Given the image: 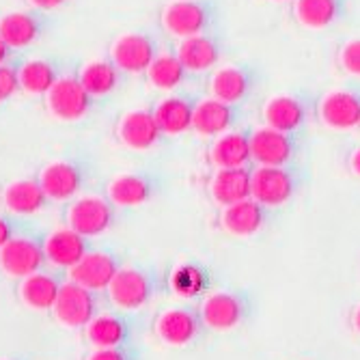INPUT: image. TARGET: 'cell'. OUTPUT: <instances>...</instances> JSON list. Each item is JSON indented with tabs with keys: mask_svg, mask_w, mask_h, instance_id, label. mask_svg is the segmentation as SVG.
Returning <instances> with one entry per match:
<instances>
[{
	"mask_svg": "<svg viewBox=\"0 0 360 360\" xmlns=\"http://www.w3.org/2000/svg\"><path fill=\"white\" fill-rule=\"evenodd\" d=\"M165 190V177L153 169L123 173L108 184L106 196L117 207H136L153 201Z\"/></svg>",
	"mask_w": 360,
	"mask_h": 360,
	"instance_id": "obj_12",
	"label": "cell"
},
{
	"mask_svg": "<svg viewBox=\"0 0 360 360\" xmlns=\"http://www.w3.org/2000/svg\"><path fill=\"white\" fill-rule=\"evenodd\" d=\"M272 3H289V0H272Z\"/></svg>",
	"mask_w": 360,
	"mask_h": 360,
	"instance_id": "obj_43",
	"label": "cell"
},
{
	"mask_svg": "<svg viewBox=\"0 0 360 360\" xmlns=\"http://www.w3.org/2000/svg\"><path fill=\"white\" fill-rule=\"evenodd\" d=\"M264 70L257 63L244 60L236 65H226V68L214 72V76L210 78V91L212 97H218L222 102L246 106L257 95V91L264 86Z\"/></svg>",
	"mask_w": 360,
	"mask_h": 360,
	"instance_id": "obj_7",
	"label": "cell"
},
{
	"mask_svg": "<svg viewBox=\"0 0 360 360\" xmlns=\"http://www.w3.org/2000/svg\"><path fill=\"white\" fill-rule=\"evenodd\" d=\"M147 78L155 89L179 91L181 86L194 80V74L179 60L175 50H162L147 70Z\"/></svg>",
	"mask_w": 360,
	"mask_h": 360,
	"instance_id": "obj_32",
	"label": "cell"
},
{
	"mask_svg": "<svg viewBox=\"0 0 360 360\" xmlns=\"http://www.w3.org/2000/svg\"><path fill=\"white\" fill-rule=\"evenodd\" d=\"M117 136L127 149L147 151L162 143L165 132L160 129L153 106H151V108H136V110L125 112L119 119Z\"/></svg>",
	"mask_w": 360,
	"mask_h": 360,
	"instance_id": "obj_22",
	"label": "cell"
},
{
	"mask_svg": "<svg viewBox=\"0 0 360 360\" xmlns=\"http://www.w3.org/2000/svg\"><path fill=\"white\" fill-rule=\"evenodd\" d=\"M121 259L108 250H91L78 266L70 270V281L91 289V291H108L112 278L121 270Z\"/></svg>",
	"mask_w": 360,
	"mask_h": 360,
	"instance_id": "obj_25",
	"label": "cell"
},
{
	"mask_svg": "<svg viewBox=\"0 0 360 360\" xmlns=\"http://www.w3.org/2000/svg\"><path fill=\"white\" fill-rule=\"evenodd\" d=\"M210 162L216 169L255 165L252 162V129L248 125H242L222 136H216L214 145L210 147Z\"/></svg>",
	"mask_w": 360,
	"mask_h": 360,
	"instance_id": "obj_26",
	"label": "cell"
},
{
	"mask_svg": "<svg viewBox=\"0 0 360 360\" xmlns=\"http://www.w3.org/2000/svg\"><path fill=\"white\" fill-rule=\"evenodd\" d=\"M212 276L199 264H181L169 276V287L181 298H196L210 289Z\"/></svg>",
	"mask_w": 360,
	"mask_h": 360,
	"instance_id": "obj_34",
	"label": "cell"
},
{
	"mask_svg": "<svg viewBox=\"0 0 360 360\" xmlns=\"http://www.w3.org/2000/svg\"><path fill=\"white\" fill-rule=\"evenodd\" d=\"M50 203L39 179H15L3 188V205L15 216H32Z\"/></svg>",
	"mask_w": 360,
	"mask_h": 360,
	"instance_id": "obj_30",
	"label": "cell"
},
{
	"mask_svg": "<svg viewBox=\"0 0 360 360\" xmlns=\"http://www.w3.org/2000/svg\"><path fill=\"white\" fill-rule=\"evenodd\" d=\"M143 317L132 315L129 311H102L86 328V341L93 347H112L134 343V337L143 330Z\"/></svg>",
	"mask_w": 360,
	"mask_h": 360,
	"instance_id": "obj_14",
	"label": "cell"
},
{
	"mask_svg": "<svg viewBox=\"0 0 360 360\" xmlns=\"http://www.w3.org/2000/svg\"><path fill=\"white\" fill-rule=\"evenodd\" d=\"M117 224V205L108 196L84 194L74 199L65 212V226L74 229L84 238H97Z\"/></svg>",
	"mask_w": 360,
	"mask_h": 360,
	"instance_id": "obj_8",
	"label": "cell"
},
{
	"mask_svg": "<svg viewBox=\"0 0 360 360\" xmlns=\"http://www.w3.org/2000/svg\"><path fill=\"white\" fill-rule=\"evenodd\" d=\"M155 337L171 347H186L194 343L207 328L203 323L199 304H179L160 313L153 323Z\"/></svg>",
	"mask_w": 360,
	"mask_h": 360,
	"instance_id": "obj_11",
	"label": "cell"
},
{
	"mask_svg": "<svg viewBox=\"0 0 360 360\" xmlns=\"http://www.w3.org/2000/svg\"><path fill=\"white\" fill-rule=\"evenodd\" d=\"M63 281L52 274V272H35L26 278H22L20 283V300L24 307L32 309V311H52L58 291H60Z\"/></svg>",
	"mask_w": 360,
	"mask_h": 360,
	"instance_id": "obj_31",
	"label": "cell"
},
{
	"mask_svg": "<svg viewBox=\"0 0 360 360\" xmlns=\"http://www.w3.org/2000/svg\"><path fill=\"white\" fill-rule=\"evenodd\" d=\"M307 147V132H283L270 125L252 129L255 167L296 165Z\"/></svg>",
	"mask_w": 360,
	"mask_h": 360,
	"instance_id": "obj_6",
	"label": "cell"
},
{
	"mask_svg": "<svg viewBox=\"0 0 360 360\" xmlns=\"http://www.w3.org/2000/svg\"><path fill=\"white\" fill-rule=\"evenodd\" d=\"M15 238V226L9 218L0 216V248H3L5 244H9L11 240Z\"/></svg>",
	"mask_w": 360,
	"mask_h": 360,
	"instance_id": "obj_40",
	"label": "cell"
},
{
	"mask_svg": "<svg viewBox=\"0 0 360 360\" xmlns=\"http://www.w3.org/2000/svg\"><path fill=\"white\" fill-rule=\"evenodd\" d=\"M46 264L44 242L30 236H15L9 244L0 248V272L11 278H26L41 272Z\"/></svg>",
	"mask_w": 360,
	"mask_h": 360,
	"instance_id": "obj_20",
	"label": "cell"
},
{
	"mask_svg": "<svg viewBox=\"0 0 360 360\" xmlns=\"http://www.w3.org/2000/svg\"><path fill=\"white\" fill-rule=\"evenodd\" d=\"M201 100L203 97L194 91H175L167 97H162L153 106V112L165 136H177L192 129L194 112Z\"/></svg>",
	"mask_w": 360,
	"mask_h": 360,
	"instance_id": "obj_21",
	"label": "cell"
},
{
	"mask_svg": "<svg viewBox=\"0 0 360 360\" xmlns=\"http://www.w3.org/2000/svg\"><path fill=\"white\" fill-rule=\"evenodd\" d=\"M222 9L218 0H173L162 11V26L177 39L194 37L220 26Z\"/></svg>",
	"mask_w": 360,
	"mask_h": 360,
	"instance_id": "obj_4",
	"label": "cell"
},
{
	"mask_svg": "<svg viewBox=\"0 0 360 360\" xmlns=\"http://www.w3.org/2000/svg\"><path fill=\"white\" fill-rule=\"evenodd\" d=\"M352 0H293V15L307 28H330L347 20Z\"/></svg>",
	"mask_w": 360,
	"mask_h": 360,
	"instance_id": "obj_28",
	"label": "cell"
},
{
	"mask_svg": "<svg viewBox=\"0 0 360 360\" xmlns=\"http://www.w3.org/2000/svg\"><path fill=\"white\" fill-rule=\"evenodd\" d=\"M86 360H143V352L136 343L112 345V347H93Z\"/></svg>",
	"mask_w": 360,
	"mask_h": 360,
	"instance_id": "obj_35",
	"label": "cell"
},
{
	"mask_svg": "<svg viewBox=\"0 0 360 360\" xmlns=\"http://www.w3.org/2000/svg\"><path fill=\"white\" fill-rule=\"evenodd\" d=\"M18 68H20V63L0 65V104L9 102L18 91H22V89H20Z\"/></svg>",
	"mask_w": 360,
	"mask_h": 360,
	"instance_id": "obj_37",
	"label": "cell"
},
{
	"mask_svg": "<svg viewBox=\"0 0 360 360\" xmlns=\"http://www.w3.org/2000/svg\"><path fill=\"white\" fill-rule=\"evenodd\" d=\"M270 220H272V210L252 199V196L246 201L222 207L220 214L222 229L236 238H250L261 233L270 224Z\"/></svg>",
	"mask_w": 360,
	"mask_h": 360,
	"instance_id": "obj_24",
	"label": "cell"
},
{
	"mask_svg": "<svg viewBox=\"0 0 360 360\" xmlns=\"http://www.w3.org/2000/svg\"><path fill=\"white\" fill-rule=\"evenodd\" d=\"M319 119L333 129H354L360 125V82H347L321 95Z\"/></svg>",
	"mask_w": 360,
	"mask_h": 360,
	"instance_id": "obj_19",
	"label": "cell"
},
{
	"mask_svg": "<svg viewBox=\"0 0 360 360\" xmlns=\"http://www.w3.org/2000/svg\"><path fill=\"white\" fill-rule=\"evenodd\" d=\"M309 181L307 169L296 165L285 167H255L252 171V199L270 210L291 203Z\"/></svg>",
	"mask_w": 360,
	"mask_h": 360,
	"instance_id": "obj_2",
	"label": "cell"
},
{
	"mask_svg": "<svg viewBox=\"0 0 360 360\" xmlns=\"http://www.w3.org/2000/svg\"><path fill=\"white\" fill-rule=\"evenodd\" d=\"M165 50L162 39L151 30H134L110 46V60L123 74H147L151 63Z\"/></svg>",
	"mask_w": 360,
	"mask_h": 360,
	"instance_id": "obj_10",
	"label": "cell"
},
{
	"mask_svg": "<svg viewBox=\"0 0 360 360\" xmlns=\"http://www.w3.org/2000/svg\"><path fill=\"white\" fill-rule=\"evenodd\" d=\"M102 313L100 293L91 291L74 281H63L58 298L52 307L54 319L70 330H80Z\"/></svg>",
	"mask_w": 360,
	"mask_h": 360,
	"instance_id": "obj_9",
	"label": "cell"
},
{
	"mask_svg": "<svg viewBox=\"0 0 360 360\" xmlns=\"http://www.w3.org/2000/svg\"><path fill=\"white\" fill-rule=\"evenodd\" d=\"M352 326H354V330L360 335V304L354 309V313H352Z\"/></svg>",
	"mask_w": 360,
	"mask_h": 360,
	"instance_id": "obj_42",
	"label": "cell"
},
{
	"mask_svg": "<svg viewBox=\"0 0 360 360\" xmlns=\"http://www.w3.org/2000/svg\"><path fill=\"white\" fill-rule=\"evenodd\" d=\"M252 171L250 167H233V169H216L210 181V196L220 207L246 201L252 196Z\"/></svg>",
	"mask_w": 360,
	"mask_h": 360,
	"instance_id": "obj_27",
	"label": "cell"
},
{
	"mask_svg": "<svg viewBox=\"0 0 360 360\" xmlns=\"http://www.w3.org/2000/svg\"><path fill=\"white\" fill-rule=\"evenodd\" d=\"M0 360H20V358H0Z\"/></svg>",
	"mask_w": 360,
	"mask_h": 360,
	"instance_id": "obj_44",
	"label": "cell"
},
{
	"mask_svg": "<svg viewBox=\"0 0 360 360\" xmlns=\"http://www.w3.org/2000/svg\"><path fill=\"white\" fill-rule=\"evenodd\" d=\"M46 106L54 119L72 123L93 110L95 97L82 86L78 74H65L46 95Z\"/></svg>",
	"mask_w": 360,
	"mask_h": 360,
	"instance_id": "obj_13",
	"label": "cell"
},
{
	"mask_svg": "<svg viewBox=\"0 0 360 360\" xmlns=\"http://www.w3.org/2000/svg\"><path fill=\"white\" fill-rule=\"evenodd\" d=\"M52 18L39 9H26V11H9L0 15V37H3L11 48L24 52L32 44L44 39L50 28Z\"/></svg>",
	"mask_w": 360,
	"mask_h": 360,
	"instance_id": "obj_18",
	"label": "cell"
},
{
	"mask_svg": "<svg viewBox=\"0 0 360 360\" xmlns=\"http://www.w3.org/2000/svg\"><path fill=\"white\" fill-rule=\"evenodd\" d=\"M175 52L179 60L196 76V74H205L214 70L226 56L229 44H226V37L222 35V30L214 28V30L201 32V35L179 39Z\"/></svg>",
	"mask_w": 360,
	"mask_h": 360,
	"instance_id": "obj_16",
	"label": "cell"
},
{
	"mask_svg": "<svg viewBox=\"0 0 360 360\" xmlns=\"http://www.w3.org/2000/svg\"><path fill=\"white\" fill-rule=\"evenodd\" d=\"M165 287V278L153 268L123 266L108 287V298L119 311L136 313L147 307Z\"/></svg>",
	"mask_w": 360,
	"mask_h": 360,
	"instance_id": "obj_3",
	"label": "cell"
},
{
	"mask_svg": "<svg viewBox=\"0 0 360 360\" xmlns=\"http://www.w3.org/2000/svg\"><path fill=\"white\" fill-rule=\"evenodd\" d=\"M28 3H30L32 9H39V11L50 13V11H56V9H60L65 5H70L72 0H28Z\"/></svg>",
	"mask_w": 360,
	"mask_h": 360,
	"instance_id": "obj_39",
	"label": "cell"
},
{
	"mask_svg": "<svg viewBox=\"0 0 360 360\" xmlns=\"http://www.w3.org/2000/svg\"><path fill=\"white\" fill-rule=\"evenodd\" d=\"M78 78H80L82 86L97 100V97L115 93L123 84L125 74L110 58H97V60L86 63L84 68H80Z\"/></svg>",
	"mask_w": 360,
	"mask_h": 360,
	"instance_id": "obj_33",
	"label": "cell"
},
{
	"mask_svg": "<svg viewBox=\"0 0 360 360\" xmlns=\"http://www.w3.org/2000/svg\"><path fill=\"white\" fill-rule=\"evenodd\" d=\"M199 311L207 330L229 333L248 321L255 311V300L246 289H222L207 293L199 302Z\"/></svg>",
	"mask_w": 360,
	"mask_h": 360,
	"instance_id": "obj_5",
	"label": "cell"
},
{
	"mask_svg": "<svg viewBox=\"0 0 360 360\" xmlns=\"http://www.w3.org/2000/svg\"><path fill=\"white\" fill-rule=\"evenodd\" d=\"M337 63L345 74L360 78V37L341 44L337 52Z\"/></svg>",
	"mask_w": 360,
	"mask_h": 360,
	"instance_id": "obj_36",
	"label": "cell"
},
{
	"mask_svg": "<svg viewBox=\"0 0 360 360\" xmlns=\"http://www.w3.org/2000/svg\"><path fill=\"white\" fill-rule=\"evenodd\" d=\"M11 63H22V52L11 48L3 37H0V65H11Z\"/></svg>",
	"mask_w": 360,
	"mask_h": 360,
	"instance_id": "obj_38",
	"label": "cell"
},
{
	"mask_svg": "<svg viewBox=\"0 0 360 360\" xmlns=\"http://www.w3.org/2000/svg\"><path fill=\"white\" fill-rule=\"evenodd\" d=\"M41 242H44L46 261L63 270H72L93 250L91 238H84L82 233L74 231L70 226L54 229Z\"/></svg>",
	"mask_w": 360,
	"mask_h": 360,
	"instance_id": "obj_23",
	"label": "cell"
},
{
	"mask_svg": "<svg viewBox=\"0 0 360 360\" xmlns=\"http://www.w3.org/2000/svg\"><path fill=\"white\" fill-rule=\"evenodd\" d=\"M248 110L246 106L229 104L218 97H203L196 106L192 129L201 136H222L231 129L246 125Z\"/></svg>",
	"mask_w": 360,
	"mask_h": 360,
	"instance_id": "obj_17",
	"label": "cell"
},
{
	"mask_svg": "<svg viewBox=\"0 0 360 360\" xmlns=\"http://www.w3.org/2000/svg\"><path fill=\"white\" fill-rule=\"evenodd\" d=\"M349 169L356 177H360V147H356L349 155Z\"/></svg>",
	"mask_w": 360,
	"mask_h": 360,
	"instance_id": "obj_41",
	"label": "cell"
},
{
	"mask_svg": "<svg viewBox=\"0 0 360 360\" xmlns=\"http://www.w3.org/2000/svg\"><path fill=\"white\" fill-rule=\"evenodd\" d=\"M18 76L22 91L32 95H48L50 89L65 76V63L54 56L22 60Z\"/></svg>",
	"mask_w": 360,
	"mask_h": 360,
	"instance_id": "obj_29",
	"label": "cell"
},
{
	"mask_svg": "<svg viewBox=\"0 0 360 360\" xmlns=\"http://www.w3.org/2000/svg\"><path fill=\"white\" fill-rule=\"evenodd\" d=\"M89 173L91 171L82 160L65 158L46 165L37 179L50 201H70L84 188Z\"/></svg>",
	"mask_w": 360,
	"mask_h": 360,
	"instance_id": "obj_15",
	"label": "cell"
},
{
	"mask_svg": "<svg viewBox=\"0 0 360 360\" xmlns=\"http://www.w3.org/2000/svg\"><path fill=\"white\" fill-rule=\"evenodd\" d=\"M319 104L321 95L313 89L278 93L266 102L264 121L283 132H307V127L319 119Z\"/></svg>",
	"mask_w": 360,
	"mask_h": 360,
	"instance_id": "obj_1",
	"label": "cell"
}]
</instances>
